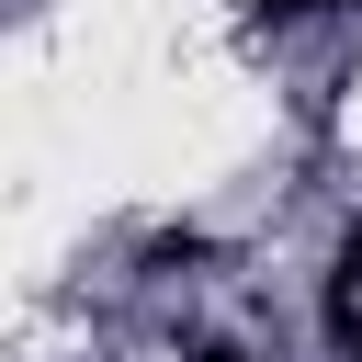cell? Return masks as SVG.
<instances>
[{
  "label": "cell",
  "instance_id": "obj_1",
  "mask_svg": "<svg viewBox=\"0 0 362 362\" xmlns=\"http://www.w3.org/2000/svg\"><path fill=\"white\" fill-rule=\"evenodd\" d=\"M328 339L362 362V238L339 249V272H328Z\"/></svg>",
  "mask_w": 362,
  "mask_h": 362
},
{
  "label": "cell",
  "instance_id": "obj_2",
  "mask_svg": "<svg viewBox=\"0 0 362 362\" xmlns=\"http://www.w3.org/2000/svg\"><path fill=\"white\" fill-rule=\"evenodd\" d=\"M238 11H260V23H294V11H328V0H238Z\"/></svg>",
  "mask_w": 362,
  "mask_h": 362
}]
</instances>
